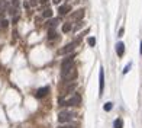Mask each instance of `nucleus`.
Wrapping results in <instances>:
<instances>
[{
  "label": "nucleus",
  "instance_id": "17",
  "mask_svg": "<svg viewBox=\"0 0 142 128\" xmlns=\"http://www.w3.org/2000/svg\"><path fill=\"white\" fill-rule=\"evenodd\" d=\"M87 42H89V45H90V47H94V45H96V38L90 37L89 39H87Z\"/></svg>",
  "mask_w": 142,
  "mask_h": 128
},
{
  "label": "nucleus",
  "instance_id": "24",
  "mask_svg": "<svg viewBox=\"0 0 142 128\" xmlns=\"http://www.w3.org/2000/svg\"><path fill=\"white\" fill-rule=\"evenodd\" d=\"M41 2H42V3H46V0H41Z\"/></svg>",
  "mask_w": 142,
  "mask_h": 128
},
{
  "label": "nucleus",
  "instance_id": "3",
  "mask_svg": "<svg viewBox=\"0 0 142 128\" xmlns=\"http://www.w3.org/2000/svg\"><path fill=\"white\" fill-rule=\"evenodd\" d=\"M99 82H100V84H99V95H103V89H104V71H103V67L99 71Z\"/></svg>",
  "mask_w": 142,
  "mask_h": 128
},
{
  "label": "nucleus",
  "instance_id": "6",
  "mask_svg": "<svg viewBox=\"0 0 142 128\" xmlns=\"http://www.w3.org/2000/svg\"><path fill=\"white\" fill-rule=\"evenodd\" d=\"M74 50V44H67L64 48H61V50H58V54H61V55H64V54H68V52H71V51Z\"/></svg>",
  "mask_w": 142,
  "mask_h": 128
},
{
  "label": "nucleus",
  "instance_id": "15",
  "mask_svg": "<svg viewBox=\"0 0 142 128\" xmlns=\"http://www.w3.org/2000/svg\"><path fill=\"white\" fill-rule=\"evenodd\" d=\"M42 15H44V18H51V16H52V10L48 7V9L44 10V13H42Z\"/></svg>",
  "mask_w": 142,
  "mask_h": 128
},
{
  "label": "nucleus",
  "instance_id": "18",
  "mask_svg": "<svg viewBox=\"0 0 142 128\" xmlns=\"http://www.w3.org/2000/svg\"><path fill=\"white\" fill-rule=\"evenodd\" d=\"M131 67H132V64L129 63V64H128V66H126V67H125V70H123V73H125V74H126V73H128V71H129V70H131Z\"/></svg>",
  "mask_w": 142,
  "mask_h": 128
},
{
  "label": "nucleus",
  "instance_id": "10",
  "mask_svg": "<svg viewBox=\"0 0 142 128\" xmlns=\"http://www.w3.org/2000/svg\"><path fill=\"white\" fill-rule=\"evenodd\" d=\"M71 29H73V25H71V22L64 23V25H62V32H64V34H68Z\"/></svg>",
  "mask_w": 142,
  "mask_h": 128
},
{
  "label": "nucleus",
  "instance_id": "2",
  "mask_svg": "<svg viewBox=\"0 0 142 128\" xmlns=\"http://www.w3.org/2000/svg\"><path fill=\"white\" fill-rule=\"evenodd\" d=\"M71 118H73V114H71V112H68V111H62V112H60V114H58V121H60L61 124L71 121Z\"/></svg>",
  "mask_w": 142,
  "mask_h": 128
},
{
  "label": "nucleus",
  "instance_id": "13",
  "mask_svg": "<svg viewBox=\"0 0 142 128\" xmlns=\"http://www.w3.org/2000/svg\"><path fill=\"white\" fill-rule=\"evenodd\" d=\"M113 125H115V128H123V121H122L120 118H117V119L115 121V124H113Z\"/></svg>",
  "mask_w": 142,
  "mask_h": 128
},
{
  "label": "nucleus",
  "instance_id": "23",
  "mask_svg": "<svg viewBox=\"0 0 142 128\" xmlns=\"http://www.w3.org/2000/svg\"><path fill=\"white\" fill-rule=\"evenodd\" d=\"M54 3H55V5H58V3H60V0H52Z\"/></svg>",
  "mask_w": 142,
  "mask_h": 128
},
{
  "label": "nucleus",
  "instance_id": "9",
  "mask_svg": "<svg viewBox=\"0 0 142 128\" xmlns=\"http://www.w3.org/2000/svg\"><path fill=\"white\" fill-rule=\"evenodd\" d=\"M116 52H117V55L119 57H122L125 52V45H123V42H117L116 44Z\"/></svg>",
  "mask_w": 142,
  "mask_h": 128
},
{
  "label": "nucleus",
  "instance_id": "5",
  "mask_svg": "<svg viewBox=\"0 0 142 128\" xmlns=\"http://www.w3.org/2000/svg\"><path fill=\"white\" fill-rule=\"evenodd\" d=\"M84 18V9H78L71 15V20H80Z\"/></svg>",
  "mask_w": 142,
  "mask_h": 128
},
{
  "label": "nucleus",
  "instance_id": "8",
  "mask_svg": "<svg viewBox=\"0 0 142 128\" xmlns=\"http://www.w3.org/2000/svg\"><path fill=\"white\" fill-rule=\"evenodd\" d=\"M48 92H49V87H48V86H45V87H41V89H38V90H36L35 96H36V98H44V96L46 95Z\"/></svg>",
  "mask_w": 142,
  "mask_h": 128
},
{
  "label": "nucleus",
  "instance_id": "11",
  "mask_svg": "<svg viewBox=\"0 0 142 128\" xmlns=\"http://www.w3.org/2000/svg\"><path fill=\"white\" fill-rule=\"evenodd\" d=\"M57 23H58V19H51V20L48 22V25H46V26H48L49 29H54V28L57 26Z\"/></svg>",
  "mask_w": 142,
  "mask_h": 128
},
{
  "label": "nucleus",
  "instance_id": "14",
  "mask_svg": "<svg viewBox=\"0 0 142 128\" xmlns=\"http://www.w3.org/2000/svg\"><path fill=\"white\" fill-rule=\"evenodd\" d=\"M57 38V32L54 31V29H49L48 32V39H55Z\"/></svg>",
  "mask_w": 142,
  "mask_h": 128
},
{
  "label": "nucleus",
  "instance_id": "21",
  "mask_svg": "<svg viewBox=\"0 0 142 128\" xmlns=\"http://www.w3.org/2000/svg\"><path fill=\"white\" fill-rule=\"evenodd\" d=\"M58 128H74L73 125H64V127H58Z\"/></svg>",
  "mask_w": 142,
  "mask_h": 128
},
{
  "label": "nucleus",
  "instance_id": "16",
  "mask_svg": "<svg viewBox=\"0 0 142 128\" xmlns=\"http://www.w3.org/2000/svg\"><path fill=\"white\" fill-rule=\"evenodd\" d=\"M112 108H113V103H112V102H107V103H104V106H103V109L107 111V112H109Z\"/></svg>",
  "mask_w": 142,
  "mask_h": 128
},
{
  "label": "nucleus",
  "instance_id": "19",
  "mask_svg": "<svg viewBox=\"0 0 142 128\" xmlns=\"http://www.w3.org/2000/svg\"><path fill=\"white\" fill-rule=\"evenodd\" d=\"M12 5H13V7L18 9V7H19V2H18V0H12Z\"/></svg>",
  "mask_w": 142,
  "mask_h": 128
},
{
  "label": "nucleus",
  "instance_id": "20",
  "mask_svg": "<svg viewBox=\"0 0 142 128\" xmlns=\"http://www.w3.org/2000/svg\"><path fill=\"white\" fill-rule=\"evenodd\" d=\"M29 5H31V6H36V5H38V0H31Z\"/></svg>",
  "mask_w": 142,
  "mask_h": 128
},
{
  "label": "nucleus",
  "instance_id": "1",
  "mask_svg": "<svg viewBox=\"0 0 142 128\" xmlns=\"http://www.w3.org/2000/svg\"><path fill=\"white\" fill-rule=\"evenodd\" d=\"M80 102H81V98L78 93H74V95L71 96L70 99H67V101H64V99H60V105L62 106H78L80 105Z\"/></svg>",
  "mask_w": 142,
  "mask_h": 128
},
{
  "label": "nucleus",
  "instance_id": "7",
  "mask_svg": "<svg viewBox=\"0 0 142 128\" xmlns=\"http://www.w3.org/2000/svg\"><path fill=\"white\" fill-rule=\"evenodd\" d=\"M68 12H71V6L70 5H61L60 7H58V13L61 15V16L67 15Z\"/></svg>",
  "mask_w": 142,
  "mask_h": 128
},
{
  "label": "nucleus",
  "instance_id": "4",
  "mask_svg": "<svg viewBox=\"0 0 142 128\" xmlns=\"http://www.w3.org/2000/svg\"><path fill=\"white\" fill-rule=\"evenodd\" d=\"M73 58H74V55H70V57H67V58L62 61V64H61V71L71 69V66H73Z\"/></svg>",
  "mask_w": 142,
  "mask_h": 128
},
{
  "label": "nucleus",
  "instance_id": "12",
  "mask_svg": "<svg viewBox=\"0 0 142 128\" xmlns=\"http://www.w3.org/2000/svg\"><path fill=\"white\" fill-rule=\"evenodd\" d=\"M7 9V2L6 0H0V12H5Z\"/></svg>",
  "mask_w": 142,
  "mask_h": 128
},
{
  "label": "nucleus",
  "instance_id": "22",
  "mask_svg": "<svg viewBox=\"0 0 142 128\" xmlns=\"http://www.w3.org/2000/svg\"><path fill=\"white\" fill-rule=\"evenodd\" d=\"M3 18H5V12H0V20H2Z\"/></svg>",
  "mask_w": 142,
  "mask_h": 128
}]
</instances>
